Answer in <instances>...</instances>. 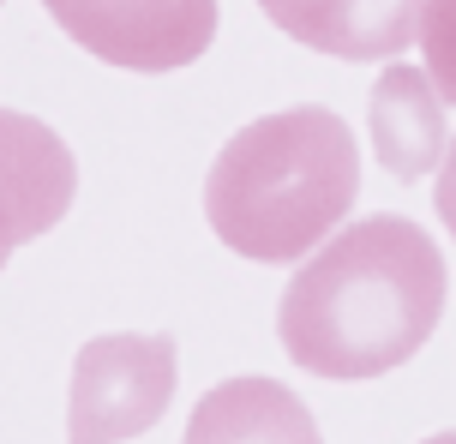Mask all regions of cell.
<instances>
[{
    "instance_id": "1",
    "label": "cell",
    "mask_w": 456,
    "mask_h": 444,
    "mask_svg": "<svg viewBox=\"0 0 456 444\" xmlns=\"http://www.w3.org/2000/svg\"><path fill=\"white\" fill-rule=\"evenodd\" d=\"M444 277L427 229L409 216H361L289 277L276 301L282 354L319 378L396 373L433 343L451 288Z\"/></svg>"
},
{
    "instance_id": "2",
    "label": "cell",
    "mask_w": 456,
    "mask_h": 444,
    "mask_svg": "<svg viewBox=\"0 0 456 444\" xmlns=\"http://www.w3.org/2000/svg\"><path fill=\"white\" fill-rule=\"evenodd\" d=\"M361 192V144L348 120L300 102L247 120L205 174V222L252 264H295L319 246Z\"/></svg>"
},
{
    "instance_id": "3",
    "label": "cell",
    "mask_w": 456,
    "mask_h": 444,
    "mask_svg": "<svg viewBox=\"0 0 456 444\" xmlns=\"http://www.w3.org/2000/svg\"><path fill=\"white\" fill-rule=\"evenodd\" d=\"M175 336L168 330H109L72 360L67 444H126L168 415L175 402Z\"/></svg>"
},
{
    "instance_id": "4",
    "label": "cell",
    "mask_w": 456,
    "mask_h": 444,
    "mask_svg": "<svg viewBox=\"0 0 456 444\" xmlns=\"http://www.w3.org/2000/svg\"><path fill=\"white\" fill-rule=\"evenodd\" d=\"M43 6L85 54L120 72L192 67L223 24L216 0H43Z\"/></svg>"
},
{
    "instance_id": "5",
    "label": "cell",
    "mask_w": 456,
    "mask_h": 444,
    "mask_svg": "<svg viewBox=\"0 0 456 444\" xmlns=\"http://www.w3.org/2000/svg\"><path fill=\"white\" fill-rule=\"evenodd\" d=\"M78 198V163L67 139L37 115L0 109V258L43 240Z\"/></svg>"
},
{
    "instance_id": "6",
    "label": "cell",
    "mask_w": 456,
    "mask_h": 444,
    "mask_svg": "<svg viewBox=\"0 0 456 444\" xmlns=\"http://www.w3.org/2000/svg\"><path fill=\"white\" fill-rule=\"evenodd\" d=\"M258 12L330 61H396L420 43L427 0H258Z\"/></svg>"
},
{
    "instance_id": "7",
    "label": "cell",
    "mask_w": 456,
    "mask_h": 444,
    "mask_svg": "<svg viewBox=\"0 0 456 444\" xmlns=\"http://www.w3.org/2000/svg\"><path fill=\"white\" fill-rule=\"evenodd\" d=\"M366 126H372V150L390 168V181H427L444 150V96L433 72L390 61L366 96Z\"/></svg>"
},
{
    "instance_id": "8",
    "label": "cell",
    "mask_w": 456,
    "mask_h": 444,
    "mask_svg": "<svg viewBox=\"0 0 456 444\" xmlns=\"http://www.w3.org/2000/svg\"><path fill=\"white\" fill-rule=\"evenodd\" d=\"M181 444H324L313 408L265 373L223 378L199 397Z\"/></svg>"
},
{
    "instance_id": "9",
    "label": "cell",
    "mask_w": 456,
    "mask_h": 444,
    "mask_svg": "<svg viewBox=\"0 0 456 444\" xmlns=\"http://www.w3.org/2000/svg\"><path fill=\"white\" fill-rule=\"evenodd\" d=\"M420 48H427V72H433L438 96L456 109V0H427V12H420Z\"/></svg>"
},
{
    "instance_id": "10",
    "label": "cell",
    "mask_w": 456,
    "mask_h": 444,
    "mask_svg": "<svg viewBox=\"0 0 456 444\" xmlns=\"http://www.w3.org/2000/svg\"><path fill=\"white\" fill-rule=\"evenodd\" d=\"M438 222L451 229V240H456V144H451V157H444V168H438Z\"/></svg>"
},
{
    "instance_id": "11",
    "label": "cell",
    "mask_w": 456,
    "mask_h": 444,
    "mask_svg": "<svg viewBox=\"0 0 456 444\" xmlns=\"http://www.w3.org/2000/svg\"><path fill=\"white\" fill-rule=\"evenodd\" d=\"M420 444H456V432H433V439H420Z\"/></svg>"
},
{
    "instance_id": "12",
    "label": "cell",
    "mask_w": 456,
    "mask_h": 444,
    "mask_svg": "<svg viewBox=\"0 0 456 444\" xmlns=\"http://www.w3.org/2000/svg\"><path fill=\"white\" fill-rule=\"evenodd\" d=\"M0 270H6V258H0Z\"/></svg>"
}]
</instances>
